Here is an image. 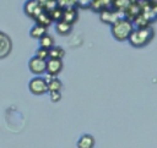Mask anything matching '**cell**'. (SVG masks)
Wrapping results in <instances>:
<instances>
[{
	"label": "cell",
	"instance_id": "8",
	"mask_svg": "<svg viewBox=\"0 0 157 148\" xmlns=\"http://www.w3.org/2000/svg\"><path fill=\"white\" fill-rule=\"evenodd\" d=\"M63 68H64L63 59H53V57H49L47 60V73L56 77L63 71Z\"/></svg>",
	"mask_w": 157,
	"mask_h": 148
},
{
	"label": "cell",
	"instance_id": "11",
	"mask_svg": "<svg viewBox=\"0 0 157 148\" xmlns=\"http://www.w3.org/2000/svg\"><path fill=\"white\" fill-rule=\"evenodd\" d=\"M54 28H55V32L58 34H60V35H69L71 33L72 24L69 23V22H66V21H64V20H61L59 22H55Z\"/></svg>",
	"mask_w": 157,
	"mask_h": 148
},
{
	"label": "cell",
	"instance_id": "7",
	"mask_svg": "<svg viewBox=\"0 0 157 148\" xmlns=\"http://www.w3.org/2000/svg\"><path fill=\"white\" fill-rule=\"evenodd\" d=\"M12 49V42L11 38L5 33L1 32L0 33V59H5Z\"/></svg>",
	"mask_w": 157,
	"mask_h": 148
},
{
	"label": "cell",
	"instance_id": "18",
	"mask_svg": "<svg viewBox=\"0 0 157 148\" xmlns=\"http://www.w3.org/2000/svg\"><path fill=\"white\" fill-rule=\"evenodd\" d=\"M36 56H38V57H40V59H43V60H48V59H49V50L45 49V48L39 46V48L37 49V51H36Z\"/></svg>",
	"mask_w": 157,
	"mask_h": 148
},
{
	"label": "cell",
	"instance_id": "4",
	"mask_svg": "<svg viewBox=\"0 0 157 148\" xmlns=\"http://www.w3.org/2000/svg\"><path fill=\"white\" fill-rule=\"evenodd\" d=\"M29 71L36 76H43L47 73V60H43L38 56H33L28 61Z\"/></svg>",
	"mask_w": 157,
	"mask_h": 148
},
{
	"label": "cell",
	"instance_id": "16",
	"mask_svg": "<svg viewBox=\"0 0 157 148\" xmlns=\"http://www.w3.org/2000/svg\"><path fill=\"white\" fill-rule=\"evenodd\" d=\"M64 56H65V50H64V48H61L59 45H54L49 50V57H53V59H63Z\"/></svg>",
	"mask_w": 157,
	"mask_h": 148
},
{
	"label": "cell",
	"instance_id": "2",
	"mask_svg": "<svg viewBox=\"0 0 157 148\" xmlns=\"http://www.w3.org/2000/svg\"><path fill=\"white\" fill-rule=\"evenodd\" d=\"M153 37H155V31L151 26L137 27L134 29V32L131 33L128 42L134 48H144L153 39Z\"/></svg>",
	"mask_w": 157,
	"mask_h": 148
},
{
	"label": "cell",
	"instance_id": "6",
	"mask_svg": "<svg viewBox=\"0 0 157 148\" xmlns=\"http://www.w3.org/2000/svg\"><path fill=\"white\" fill-rule=\"evenodd\" d=\"M120 18L119 16V11L115 10V9H104L99 12V20L103 22V23H107V24H113L115 21H118Z\"/></svg>",
	"mask_w": 157,
	"mask_h": 148
},
{
	"label": "cell",
	"instance_id": "14",
	"mask_svg": "<svg viewBox=\"0 0 157 148\" xmlns=\"http://www.w3.org/2000/svg\"><path fill=\"white\" fill-rule=\"evenodd\" d=\"M63 89V82L58 77H52L48 81V93L50 92H61Z\"/></svg>",
	"mask_w": 157,
	"mask_h": 148
},
{
	"label": "cell",
	"instance_id": "5",
	"mask_svg": "<svg viewBox=\"0 0 157 148\" xmlns=\"http://www.w3.org/2000/svg\"><path fill=\"white\" fill-rule=\"evenodd\" d=\"M43 11L44 9L42 7L39 0H27L23 5V12L33 20H36Z\"/></svg>",
	"mask_w": 157,
	"mask_h": 148
},
{
	"label": "cell",
	"instance_id": "17",
	"mask_svg": "<svg viewBox=\"0 0 157 148\" xmlns=\"http://www.w3.org/2000/svg\"><path fill=\"white\" fill-rule=\"evenodd\" d=\"M49 13H50V16H52V18H53L54 22H59V21H61L63 17H64V9L60 7V6H56V7H55L54 10H52Z\"/></svg>",
	"mask_w": 157,
	"mask_h": 148
},
{
	"label": "cell",
	"instance_id": "20",
	"mask_svg": "<svg viewBox=\"0 0 157 148\" xmlns=\"http://www.w3.org/2000/svg\"><path fill=\"white\" fill-rule=\"evenodd\" d=\"M58 1V5L63 9H66L69 6H75V1L74 0H56Z\"/></svg>",
	"mask_w": 157,
	"mask_h": 148
},
{
	"label": "cell",
	"instance_id": "1",
	"mask_svg": "<svg viewBox=\"0 0 157 148\" xmlns=\"http://www.w3.org/2000/svg\"><path fill=\"white\" fill-rule=\"evenodd\" d=\"M134 21L130 18L123 16L118 21H115L113 24H110V33L113 38L118 42H125L129 40L131 33L134 32Z\"/></svg>",
	"mask_w": 157,
	"mask_h": 148
},
{
	"label": "cell",
	"instance_id": "19",
	"mask_svg": "<svg viewBox=\"0 0 157 148\" xmlns=\"http://www.w3.org/2000/svg\"><path fill=\"white\" fill-rule=\"evenodd\" d=\"M74 1H75V6L81 9H87V7H91V4L93 0H74Z\"/></svg>",
	"mask_w": 157,
	"mask_h": 148
},
{
	"label": "cell",
	"instance_id": "10",
	"mask_svg": "<svg viewBox=\"0 0 157 148\" xmlns=\"http://www.w3.org/2000/svg\"><path fill=\"white\" fill-rule=\"evenodd\" d=\"M78 18V9L77 6H69L66 9H64V17L63 20L74 24Z\"/></svg>",
	"mask_w": 157,
	"mask_h": 148
},
{
	"label": "cell",
	"instance_id": "21",
	"mask_svg": "<svg viewBox=\"0 0 157 148\" xmlns=\"http://www.w3.org/2000/svg\"><path fill=\"white\" fill-rule=\"evenodd\" d=\"M49 98L53 103H58L61 99V92H50L49 93Z\"/></svg>",
	"mask_w": 157,
	"mask_h": 148
},
{
	"label": "cell",
	"instance_id": "3",
	"mask_svg": "<svg viewBox=\"0 0 157 148\" xmlns=\"http://www.w3.org/2000/svg\"><path fill=\"white\" fill-rule=\"evenodd\" d=\"M28 89L34 95H43L48 93V82L44 76H34L28 82Z\"/></svg>",
	"mask_w": 157,
	"mask_h": 148
},
{
	"label": "cell",
	"instance_id": "9",
	"mask_svg": "<svg viewBox=\"0 0 157 148\" xmlns=\"http://www.w3.org/2000/svg\"><path fill=\"white\" fill-rule=\"evenodd\" d=\"M96 144V139L90 133H83L76 142L77 148H93Z\"/></svg>",
	"mask_w": 157,
	"mask_h": 148
},
{
	"label": "cell",
	"instance_id": "12",
	"mask_svg": "<svg viewBox=\"0 0 157 148\" xmlns=\"http://www.w3.org/2000/svg\"><path fill=\"white\" fill-rule=\"evenodd\" d=\"M47 34V27H44V26H42V24H38V23H36L31 29H29V35H31V38H33V39H40L43 35H45Z\"/></svg>",
	"mask_w": 157,
	"mask_h": 148
},
{
	"label": "cell",
	"instance_id": "15",
	"mask_svg": "<svg viewBox=\"0 0 157 148\" xmlns=\"http://www.w3.org/2000/svg\"><path fill=\"white\" fill-rule=\"evenodd\" d=\"M54 45H55V40H54L53 35H50L48 33L39 39V46H42V48H45V49L50 50Z\"/></svg>",
	"mask_w": 157,
	"mask_h": 148
},
{
	"label": "cell",
	"instance_id": "13",
	"mask_svg": "<svg viewBox=\"0 0 157 148\" xmlns=\"http://www.w3.org/2000/svg\"><path fill=\"white\" fill-rule=\"evenodd\" d=\"M36 23H38V24H42V26H44V27H49L54 21H53V18H52V16H50V13L49 12H47V11H43L36 20Z\"/></svg>",
	"mask_w": 157,
	"mask_h": 148
}]
</instances>
